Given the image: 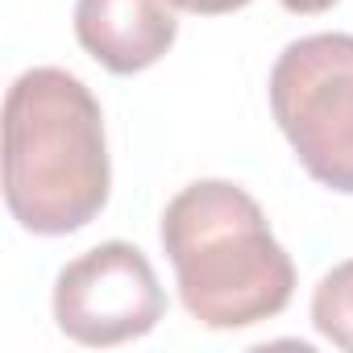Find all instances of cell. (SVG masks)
<instances>
[{
  "label": "cell",
  "instance_id": "1",
  "mask_svg": "<svg viewBox=\"0 0 353 353\" xmlns=\"http://www.w3.org/2000/svg\"><path fill=\"white\" fill-rule=\"evenodd\" d=\"M112 192L100 100L63 67H34L5 96V204L26 233L67 237Z\"/></svg>",
  "mask_w": 353,
  "mask_h": 353
},
{
  "label": "cell",
  "instance_id": "2",
  "mask_svg": "<svg viewBox=\"0 0 353 353\" xmlns=\"http://www.w3.org/2000/svg\"><path fill=\"white\" fill-rule=\"evenodd\" d=\"M162 250L179 299L204 328L233 332L274 320L295 295L291 254L258 200L229 179H196L162 212Z\"/></svg>",
  "mask_w": 353,
  "mask_h": 353
},
{
  "label": "cell",
  "instance_id": "3",
  "mask_svg": "<svg viewBox=\"0 0 353 353\" xmlns=\"http://www.w3.org/2000/svg\"><path fill=\"white\" fill-rule=\"evenodd\" d=\"M270 112L312 179L353 196V34L291 42L270 71Z\"/></svg>",
  "mask_w": 353,
  "mask_h": 353
},
{
  "label": "cell",
  "instance_id": "4",
  "mask_svg": "<svg viewBox=\"0 0 353 353\" xmlns=\"http://www.w3.org/2000/svg\"><path fill=\"white\" fill-rule=\"evenodd\" d=\"M166 316V295L150 258L129 241H100L54 279V320L59 328L92 349L125 345L158 328Z\"/></svg>",
  "mask_w": 353,
  "mask_h": 353
},
{
  "label": "cell",
  "instance_id": "5",
  "mask_svg": "<svg viewBox=\"0 0 353 353\" xmlns=\"http://www.w3.org/2000/svg\"><path fill=\"white\" fill-rule=\"evenodd\" d=\"M79 46L112 75H137L154 67L179 38L170 0H79Z\"/></svg>",
  "mask_w": 353,
  "mask_h": 353
},
{
  "label": "cell",
  "instance_id": "6",
  "mask_svg": "<svg viewBox=\"0 0 353 353\" xmlns=\"http://www.w3.org/2000/svg\"><path fill=\"white\" fill-rule=\"evenodd\" d=\"M312 324L324 341L353 353V258L332 266L312 291Z\"/></svg>",
  "mask_w": 353,
  "mask_h": 353
},
{
  "label": "cell",
  "instance_id": "7",
  "mask_svg": "<svg viewBox=\"0 0 353 353\" xmlns=\"http://www.w3.org/2000/svg\"><path fill=\"white\" fill-rule=\"evenodd\" d=\"M174 9H183V13H200V17H221V13H237L245 9L250 0H170Z\"/></svg>",
  "mask_w": 353,
  "mask_h": 353
},
{
  "label": "cell",
  "instance_id": "8",
  "mask_svg": "<svg viewBox=\"0 0 353 353\" xmlns=\"http://www.w3.org/2000/svg\"><path fill=\"white\" fill-rule=\"evenodd\" d=\"M336 0H283L287 13H299V17H312V13H328Z\"/></svg>",
  "mask_w": 353,
  "mask_h": 353
}]
</instances>
